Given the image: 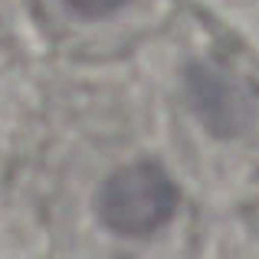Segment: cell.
I'll return each instance as SVG.
<instances>
[{
    "label": "cell",
    "instance_id": "6da1fadb",
    "mask_svg": "<svg viewBox=\"0 0 259 259\" xmlns=\"http://www.w3.org/2000/svg\"><path fill=\"white\" fill-rule=\"evenodd\" d=\"M95 207L112 233L141 240L171 223L177 213V187L164 167L141 161L108 174L95 197Z\"/></svg>",
    "mask_w": 259,
    "mask_h": 259
},
{
    "label": "cell",
    "instance_id": "7a4b0ae2",
    "mask_svg": "<svg viewBox=\"0 0 259 259\" xmlns=\"http://www.w3.org/2000/svg\"><path fill=\"white\" fill-rule=\"evenodd\" d=\"M76 17H85V20H95V17H108V13L121 10L128 0H63Z\"/></svg>",
    "mask_w": 259,
    "mask_h": 259
}]
</instances>
